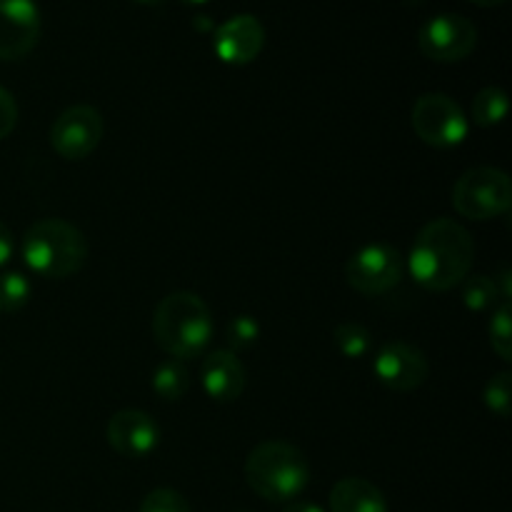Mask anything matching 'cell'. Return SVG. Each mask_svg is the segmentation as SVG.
Returning a JSON list of instances; mask_svg holds the SVG:
<instances>
[{
  "label": "cell",
  "mask_w": 512,
  "mask_h": 512,
  "mask_svg": "<svg viewBox=\"0 0 512 512\" xmlns=\"http://www.w3.org/2000/svg\"><path fill=\"white\" fill-rule=\"evenodd\" d=\"M475 243L468 230L450 218L430 220L415 235L408 268L415 283L433 293H445L470 275Z\"/></svg>",
  "instance_id": "obj_1"
},
{
  "label": "cell",
  "mask_w": 512,
  "mask_h": 512,
  "mask_svg": "<svg viewBox=\"0 0 512 512\" xmlns=\"http://www.w3.org/2000/svg\"><path fill=\"white\" fill-rule=\"evenodd\" d=\"M155 343L175 360H193L208 350L213 338V315L205 300L190 290L165 295L153 315Z\"/></svg>",
  "instance_id": "obj_2"
},
{
  "label": "cell",
  "mask_w": 512,
  "mask_h": 512,
  "mask_svg": "<svg viewBox=\"0 0 512 512\" xmlns=\"http://www.w3.org/2000/svg\"><path fill=\"white\" fill-rule=\"evenodd\" d=\"M250 490L268 503H293L310 485V463L303 450L283 440H268L245 460Z\"/></svg>",
  "instance_id": "obj_3"
},
{
  "label": "cell",
  "mask_w": 512,
  "mask_h": 512,
  "mask_svg": "<svg viewBox=\"0 0 512 512\" xmlns=\"http://www.w3.org/2000/svg\"><path fill=\"white\" fill-rule=\"evenodd\" d=\"M23 260L40 278H70L88 260V240L68 220H38L23 238Z\"/></svg>",
  "instance_id": "obj_4"
},
{
  "label": "cell",
  "mask_w": 512,
  "mask_h": 512,
  "mask_svg": "<svg viewBox=\"0 0 512 512\" xmlns=\"http://www.w3.org/2000/svg\"><path fill=\"white\" fill-rule=\"evenodd\" d=\"M453 205L468 220L500 218L512 205L508 173L490 165L465 170L453 188Z\"/></svg>",
  "instance_id": "obj_5"
},
{
  "label": "cell",
  "mask_w": 512,
  "mask_h": 512,
  "mask_svg": "<svg viewBox=\"0 0 512 512\" xmlns=\"http://www.w3.org/2000/svg\"><path fill=\"white\" fill-rule=\"evenodd\" d=\"M415 135L433 148H455L468 135L463 108L445 93H425L415 100L410 113Z\"/></svg>",
  "instance_id": "obj_6"
},
{
  "label": "cell",
  "mask_w": 512,
  "mask_h": 512,
  "mask_svg": "<svg viewBox=\"0 0 512 512\" xmlns=\"http://www.w3.org/2000/svg\"><path fill=\"white\" fill-rule=\"evenodd\" d=\"M405 258L388 243H373L350 255L345 278L353 290L363 295H383L403 280Z\"/></svg>",
  "instance_id": "obj_7"
},
{
  "label": "cell",
  "mask_w": 512,
  "mask_h": 512,
  "mask_svg": "<svg viewBox=\"0 0 512 512\" xmlns=\"http://www.w3.org/2000/svg\"><path fill=\"white\" fill-rule=\"evenodd\" d=\"M420 53L435 63H458L478 45V28L473 20L458 13H438L418 33Z\"/></svg>",
  "instance_id": "obj_8"
},
{
  "label": "cell",
  "mask_w": 512,
  "mask_h": 512,
  "mask_svg": "<svg viewBox=\"0 0 512 512\" xmlns=\"http://www.w3.org/2000/svg\"><path fill=\"white\" fill-rule=\"evenodd\" d=\"M103 115L93 105H73L55 118L50 145L65 160H83L103 140Z\"/></svg>",
  "instance_id": "obj_9"
},
{
  "label": "cell",
  "mask_w": 512,
  "mask_h": 512,
  "mask_svg": "<svg viewBox=\"0 0 512 512\" xmlns=\"http://www.w3.org/2000/svg\"><path fill=\"white\" fill-rule=\"evenodd\" d=\"M373 370L375 378L385 388L395 390V393H410V390H418L428 380L430 363L420 348L405 343V340H393V343H385L378 350L373 360Z\"/></svg>",
  "instance_id": "obj_10"
},
{
  "label": "cell",
  "mask_w": 512,
  "mask_h": 512,
  "mask_svg": "<svg viewBox=\"0 0 512 512\" xmlns=\"http://www.w3.org/2000/svg\"><path fill=\"white\" fill-rule=\"evenodd\" d=\"M40 10L35 0H0V60H20L38 45Z\"/></svg>",
  "instance_id": "obj_11"
},
{
  "label": "cell",
  "mask_w": 512,
  "mask_h": 512,
  "mask_svg": "<svg viewBox=\"0 0 512 512\" xmlns=\"http://www.w3.org/2000/svg\"><path fill=\"white\" fill-rule=\"evenodd\" d=\"M265 45V28L255 15H233L215 28L213 50L223 63L248 65Z\"/></svg>",
  "instance_id": "obj_12"
},
{
  "label": "cell",
  "mask_w": 512,
  "mask_h": 512,
  "mask_svg": "<svg viewBox=\"0 0 512 512\" xmlns=\"http://www.w3.org/2000/svg\"><path fill=\"white\" fill-rule=\"evenodd\" d=\"M108 443L123 458H145L160 443V425L143 410H118L108 420Z\"/></svg>",
  "instance_id": "obj_13"
},
{
  "label": "cell",
  "mask_w": 512,
  "mask_h": 512,
  "mask_svg": "<svg viewBox=\"0 0 512 512\" xmlns=\"http://www.w3.org/2000/svg\"><path fill=\"white\" fill-rule=\"evenodd\" d=\"M200 383L208 398L218 403H233L245 390V368L233 350H213L203 360L200 368Z\"/></svg>",
  "instance_id": "obj_14"
},
{
  "label": "cell",
  "mask_w": 512,
  "mask_h": 512,
  "mask_svg": "<svg viewBox=\"0 0 512 512\" xmlns=\"http://www.w3.org/2000/svg\"><path fill=\"white\" fill-rule=\"evenodd\" d=\"M330 512H388V500L370 480L343 478L330 490Z\"/></svg>",
  "instance_id": "obj_15"
},
{
  "label": "cell",
  "mask_w": 512,
  "mask_h": 512,
  "mask_svg": "<svg viewBox=\"0 0 512 512\" xmlns=\"http://www.w3.org/2000/svg\"><path fill=\"white\" fill-rule=\"evenodd\" d=\"M150 385H153V390L163 400L183 398L190 388V375H188V370H185L183 360L170 358V360H165V363H160L158 368H155Z\"/></svg>",
  "instance_id": "obj_16"
},
{
  "label": "cell",
  "mask_w": 512,
  "mask_h": 512,
  "mask_svg": "<svg viewBox=\"0 0 512 512\" xmlns=\"http://www.w3.org/2000/svg\"><path fill=\"white\" fill-rule=\"evenodd\" d=\"M508 115V95L503 88H483L473 98V123L480 128H493L500 125Z\"/></svg>",
  "instance_id": "obj_17"
},
{
  "label": "cell",
  "mask_w": 512,
  "mask_h": 512,
  "mask_svg": "<svg viewBox=\"0 0 512 512\" xmlns=\"http://www.w3.org/2000/svg\"><path fill=\"white\" fill-rule=\"evenodd\" d=\"M333 343L345 358L360 360L370 353V345H373V335L365 325L360 323H340L333 330Z\"/></svg>",
  "instance_id": "obj_18"
},
{
  "label": "cell",
  "mask_w": 512,
  "mask_h": 512,
  "mask_svg": "<svg viewBox=\"0 0 512 512\" xmlns=\"http://www.w3.org/2000/svg\"><path fill=\"white\" fill-rule=\"evenodd\" d=\"M460 285H463V305L473 313L495 308V303L500 300L498 285L488 275H468Z\"/></svg>",
  "instance_id": "obj_19"
},
{
  "label": "cell",
  "mask_w": 512,
  "mask_h": 512,
  "mask_svg": "<svg viewBox=\"0 0 512 512\" xmlns=\"http://www.w3.org/2000/svg\"><path fill=\"white\" fill-rule=\"evenodd\" d=\"M488 335H490V345L498 353L500 360L510 363L512 360V308L510 303L498 305L493 310V318L488 323Z\"/></svg>",
  "instance_id": "obj_20"
},
{
  "label": "cell",
  "mask_w": 512,
  "mask_h": 512,
  "mask_svg": "<svg viewBox=\"0 0 512 512\" xmlns=\"http://www.w3.org/2000/svg\"><path fill=\"white\" fill-rule=\"evenodd\" d=\"M30 280L23 273H0V313H18L30 300Z\"/></svg>",
  "instance_id": "obj_21"
},
{
  "label": "cell",
  "mask_w": 512,
  "mask_h": 512,
  "mask_svg": "<svg viewBox=\"0 0 512 512\" xmlns=\"http://www.w3.org/2000/svg\"><path fill=\"white\" fill-rule=\"evenodd\" d=\"M510 395H512V375L510 373H498L495 378L488 380L483 393V403L490 413H495L498 418H508L510 415Z\"/></svg>",
  "instance_id": "obj_22"
},
{
  "label": "cell",
  "mask_w": 512,
  "mask_h": 512,
  "mask_svg": "<svg viewBox=\"0 0 512 512\" xmlns=\"http://www.w3.org/2000/svg\"><path fill=\"white\" fill-rule=\"evenodd\" d=\"M140 512H193L188 500L173 488H155L140 503Z\"/></svg>",
  "instance_id": "obj_23"
},
{
  "label": "cell",
  "mask_w": 512,
  "mask_h": 512,
  "mask_svg": "<svg viewBox=\"0 0 512 512\" xmlns=\"http://www.w3.org/2000/svg\"><path fill=\"white\" fill-rule=\"evenodd\" d=\"M260 338V323L253 315H238L228 323V343L235 350H248L258 343Z\"/></svg>",
  "instance_id": "obj_24"
},
{
  "label": "cell",
  "mask_w": 512,
  "mask_h": 512,
  "mask_svg": "<svg viewBox=\"0 0 512 512\" xmlns=\"http://www.w3.org/2000/svg\"><path fill=\"white\" fill-rule=\"evenodd\" d=\"M15 125H18V103H15L13 93L0 85V140L8 138Z\"/></svg>",
  "instance_id": "obj_25"
},
{
  "label": "cell",
  "mask_w": 512,
  "mask_h": 512,
  "mask_svg": "<svg viewBox=\"0 0 512 512\" xmlns=\"http://www.w3.org/2000/svg\"><path fill=\"white\" fill-rule=\"evenodd\" d=\"M13 250H15L13 233H10L8 225H5L3 220H0V268H3V265L8 263L10 258H13Z\"/></svg>",
  "instance_id": "obj_26"
},
{
  "label": "cell",
  "mask_w": 512,
  "mask_h": 512,
  "mask_svg": "<svg viewBox=\"0 0 512 512\" xmlns=\"http://www.w3.org/2000/svg\"><path fill=\"white\" fill-rule=\"evenodd\" d=\"M495 285H498L500 300H503V303H510V298H512V270L505 268L503 273H500V278L495 280Z\"/></svg>",
  "instance_id": "obj_27"
},
{
  "label": "cell",
  "mask_w": 512,
  "mask_h": 512,
  "mask_svg": "<svg viewBox=\"0 0 512 512\" xmlns=\"http://www.w3.org/2000/svg\"><path fill=\"white\" fill-rule=\"evenodd\" d=\"M283 512H325L318 503H305V500H293L283 508Z\"/></svg>",
  "instance_id": "obj_28"
},
{
  "label": "cell",
  "mask_w": 512,
  "mask_h": 512,
  "mask_svg": "<svg viewBox=\"0 0 512 512\" xmlns=\"http://www.w3.org/2000/svg\"><path fill=\"white\" fill-rule=\"evenodd\" d=\"M470 3L480 5V8H495V5H503L505 0H470Z\"/></svg>",
  "instance_id": "obj_29"
},
{
  "label": "cell",
  "mask_w": 512,
  "mask_h": 512,
  "mask_svg": "<svg viewBox=\"0 0 512 512\" xmlns=\"http://www.w3.org/2000/svg\"><path fill=\"white\" fill-rule=\"evenodd\" d=\"M183 5H190V8H200V5L210 3V0H180Z\"/></svg>",
  "instance_id": "obj_30"
},
{
  "label": "cell",
  "mask_w": 512,
  "mask_h": 512,
  "mask_svg": "<svg viewBox=\"0 0 512 512\" xmlns=\"http://www.w3.org/2000/svg\"><path fill=\"white\" fill-rule=\"evenodd\" d=\"M133 3H140V5H158V3H163V0H133Z\"/></svg>",
  "instance_id": "obj_31"
}]
</instances>
